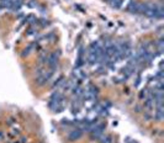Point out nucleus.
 Returning <instances> with one entry per match:
<instances>
[{"instance_id":"1","label":"nucleus","mask_w":164,"mask_h":143,"mask_svg":"<svg viewBox=\"0 0 164 143\" xmlns=\"http://www.w3.org/2000/svg\"><path fill=\"white\" fill-rule=\"evenodd\" d=\"M104 130H105V125L104 124H97L95 127L90 131V138L91 140H99V138L104 134Z\"/></svg>"},{"instance_id":"2","label":"nucleus","mask_w":164,"mask_h":143,"mask_svg":"<svg viewBox=\"0 0 164 143\" xmlns=\"http://www.w3.org/2000/svg\"><path fill=\"white\" fill-rule=\"evenodd\" d=\"M83 131H81L80 128H74V130H72L71 132H69L68 134V140L71 141V142H75L78 140H80L81 136H83Z\"/></svg>"},{"instance_id":"3","label":"nucleus","mask_w":164,"mask_h":143,"mask_svg":"<svg viewBox=\"0 0 164 143\" xmlns=\"http://www.w3.org/2000/svg\"><path fill=\"white\" fill-rule=\"evenodd\" d=\"M138 7H139V3L137 1H131L127 6V11L131 14H138Z\"/></svg>"},{"instance_id":"4","label":"nucleus","mask_w":164,"mask_h":143,"mask_svg":"<svg viewBox=\"0 0 164 143\" xmlns=\"http://www.w3.org/2000/svg\"><path fill=\"white\" fill-rule=\"evenodd\" d=\"M154 120H157L158 122H162L163 121V117H164V111H163V107L162 109H157L154 111Z\"/></svg>"},{"instance_id":"5","label":"nucleus","mask_w":164,"mask_h":143,"mask_svg":"<svg viewBox=\"0 0 164 143\" xmlns=\"http://www.w3.org/2000/svg\"><path fill=\"white\" fill-rule=\"evenodd\" d=\"M145 107H146V110H148V111H152V110L154 109V100L149 99V97H146L145 99Z\"/></svg>"},{"instance_id":"6","label":"nucleus","mask_w":164,"mask_h":143,"mask_svg":"<svg viewBox=\"0 0 164 143\" xmlns=\"http://www.w3.org/2000/svg\"><path fill=\"white\" fill-rule=\"evenodd\" d=\"M35 46H37V42H36V43H32V44H28V46L25 48V50L22 51V53H21V57H26V56L30 54L31 51L35 48Z\"/></svg>"},{"instance_id":"7","label":"nucleus","mask_w":164,"mask_h":143,"mask_svg":"<svg viewBox=\"0 0 164 143\" xmlns=\"http://www.w3.org/2000/svg\"><path fill=\"white\" fill-rule=\"evenodd\" d=\"M163 47H164V41H163V38H159L158 42L154 43V48H157V51H158L159 54H162V53H163Z\"/></svg>"},{"instance_id":"8","label":"nucleus","mask_w":164,"mask_h":143,"mask_svg":"<svg viewBox=\"0 0 164 143\" xmlns=\"http://www.w3.org/2000/svg\"><path fill=\"white\" fill-rule=\"evenodd\" d=\"M99 140L100 143H112V136L111 134H102Z\"/></svg>"},{"instance_id":"9","label":"nucleus","mask_w":164,"mask_h":143,"mask_svg":"<svg viewBox=\"0 0 164 143\" xmlns=\"http://www.w3.org/2000/svg\"><path fill=\"white\" fill-rule=\"evenodd\" d=\"M122 3H124V0H110V6L114 7V9H118V7L122 6Z\"/></svg>"},{"instance_id":"10","label":"nucleus","mask_w":164,"mask_h":143,"mask_svg":"<svg viewBox=\"0 0 164 143\" xmlns=\"http://www.w3.org/2000/svg\"><path fill=\"white\" fill-rule=\"evenodd\" d=\"M147 94H148V91H147L146 89H143V90H142L141 93H139V99H141V100L146 99V97H147Z\"/></svg>"},{"instance_id":"11","label":"nucleus","mask_w":164,"mask_h":143,"mask_svg":"<svg viewBox=\"0 0 164 143\" xmlns=\"http://www.w3.org/2000/svg\"><path fill=\"white\" fill-rule=\"evenodd\" d=\"M15 122H16V120H15L14 117H10L9 120H7V124H9V125H11V124H15Z\"/></svg>"},{"instance_id":"12","label":"nucleus","mask_w":164,"mask_h":143,"mask_svg":"<svg viewBox=\"0 0 164 143\" xmlns=\"http://www.w3.org/2000/svg\"><path fill=\"white\" fill-rule=\"evenodd\" d=\"M145 117H146V120H151V118H152V116L149 115L148 112H145Z\"/></svg>"},{"instance_id":"13","label":"nucleus","mask_w":164,"mask_h":143,"mask_svg":"<svg viewBox=\"0 0 164 143\" xmlns=\"http://www.w3.org/2000/svg\"><path fill=\"white\" fill-rule=\"evenodd\" d=\"M26 142H27V140H26L25 137H22L21 140H20V143H26Z\"/></svg>"},{"instance_id":"14","label":"nucleus","mask_w":164,"mask_h":143,"mask_svg":"<svg viewBox=\"0 0 164 143\" xmlns=\"http://www.w3.org/2000/svg\"><path fill=\"white\" fill-rule=\"evenodd\" d=\"M3 136H4V133H3V131H0V140L3 138Z\"/></svg>"},{"instance_id":"15","label":"nucleus","mask_w":164,"mask_h":143,"mask_svg":"<svg viewBox=\"0 0 164 143\" xmlns=\"http://www.w3.org/2000/svg\"><path fill=\"white\" fill-rule=\"evenodd\" d=\"M104 1H105V3H110V0H104Z\"/></svg>"}]
</instances>
